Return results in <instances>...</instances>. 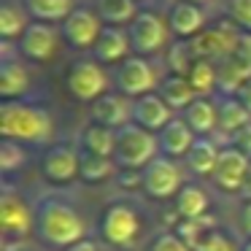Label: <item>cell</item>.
Listing matches in <instances>:
<instances>
[{"instance_id":"1","label":"cell","mask_w":251,"mask_h":251,"mask_svg":"<svg viewBox=\"0 0 251 251\" xmlns=\"http://www.w3.org/2000/svg\"><path fill=\"white\" fill-rule=\"evenodd\" d=\"M35 235L49 249L65 251L71 246L87 240L89 224L71 200H65L60 195H46L35 205Z\"/></svg>"},{"instance_id":"2","label":"cell","mask_w":251,"mask_h":251,"mask_svg":"<svg viewBox=\"0 0 251 251\" xmlns=\"http://www.w3.org/2000/svg\"><path fill=\"white\" fill-rule=\"evenodd\" d=\"M0 138L22 146H51L54 119L49 108L30 100H3L0 103Z\"/></svg>"},{"instance_id":"3","label":"cell","mask_w":251,"mask_h":251,"mask_svg":"<svg viewBox=\"0 0 251 251\" xmlns=\"http://www.w3.org/2000/svg\"><path fill=\"white\" fill-rule=\"evenodd\" d=\"M143 235V216L130 200H114L100 216V238L111 249H132Z\"/></svg>"},{"instance_id":"4","label":"cell","mask_w":251,"mask_h":251,"mask_svg":"<svg viewBox=\"0 0 251 251\" xmlns=\"http://www.w3.org/2000/svg\"><path fill=\"white\" fill-rule=\"evenodd\" d=\"M157 157H159L157 132L143 130L135 122H130V125H125L122 130H116L114 162L119 170H138V173H141V170Z\"/></svg>"},{"instance_id":"5","label":"cell","mask_w":251,"mask_h":251,"mask_svg":"<svg viewBox=\"0 0 251 251\" xmlns=\"http://www.w3.org/2000/svg\"><path fill=\"white\" fill-rule=\"evenodd\" d=\"M184 184H186L184 162L162 157V154H159L157 159H151V162L141 170V192L146 197H151V200H157V202L176 200V195L181 192Z\"/></svg>"},{"instance_id":"6","label":"cell","mask_w":251,"mask_h":251,"mask_svg":"<svg viewBox=\"0 0 251 251\" xmlns=\"http://www.w3.org/2000/svg\"><path fill=\"white\" fill-rule=\"evenodd\" d=\"M111 81H114V78L108 76L105 65H100L92 57L76 60L68 68V76H65V87H68V92H71V98L78 100V103H89V105L108 92Z\"/></svg>"},{"instance_id":"7","label":"cell","mask_w":251,"mask_h":251,"mask_svg":"<svg viewBox=\"0 0 251 251\" xmlns=\"http://www.w3.org/2000/svg\"><path fill=\"white\" fill-rule=\"evenodd\" d=\"M0 229H3V240H25L30 232H35V208L27 205L25 195L14 189L11 184H3V197H0Z\"/></svg>"},{"instance_id":"8","label":"cell","mask_w":251,"mask_h":251,"mask_svg":"<svg viewBox=\"0 0 251 251\" xmlns=\"http://www.w3.org/2000/svg\"><path fill=\"white\" fill-rule=\"evenodd\" d=\"M130 35V46L132 54L138 57H154L168 46L170 41V25L165 17H159L157 11H141L127 27Z\"/></svg>"},{"instance_id":"9","label":"cell","mask_w":251,"mask_h":251,"mask_svg":"<svg viewBox=\"0 0 251 251\" xmlns=\"http://www.w3.org/2000/svg\"><path fill=\"white\" fill-rule=\"evenodd\" d=\"M162 76L157 73V68L146 60V57H138V54H130L125 62H119L114 71V87L116 92H122L125 98L135 100V98H143L149 92H157Z\"/></svg>"},{"instance_id":"10","label":"cell","mask_w":251,"mask_h":251,"mask_svg":"<svg viewBox=\"0 0 251 251\" xmlns=\"http://www.w3.org/2000/svg\"><path fill=\"white\" fill-rule=\"evenodd\" d=\"M249 170H251L249 154H243L232 143H224L222 151H219V162L208 181L224 195H240L246 186V178H249Z\"/></svg>"},{"instance_id":"11","label":"cell","mask_w":251,"mask_h":251,"mask_svg":"<svg viewBox=\"0 0 251 251\" xmlns=\"http://www.w3.org/2000/svg\"><path fill=\"white\" fill-rule=\"evenodd\" d=\"M78 170H81V154L73 143H51L41 154V173L49 184H73V181H78Z\"/></svg>"},{"instance_id":"12","label":"cell","mask_w":251,"mask_h":251,"mask_svg":"<svg viewBox=\"0 0 251 251\" xmlns=\"http://www.w3.org/2000/svg\"><path fill=\"white\" fill-rule=\"evenodd\" d=\"M238 38H240V33L235 30V25L222 22V25H211V27H205L202 33H197L195 38L189 41V46H192L195 60L222 62V60H227V57L235 54Z\"/></svg>"},{"instance_id":"13","label":"cell","mask_w":251,"mask_h":251,"mask_svg":"<svg viewBox=\"0 0 251 251\" xmlns=\"http://www.w3.org/2000/svg\"><path fill=\"white\" fill-rule=\"evenodd\" d=\"M103 19L98 17V11L95 8H73L71 17L62 22L60 33H62V41H65L71 49H78V51H92L95 41L100 38V33H103Z\"/></svg>"},{"instance_id":"14","label":"cell","mask_w":251,"mask_h":251,"mask_svg":"<svg viewBox=\"0 0 251 251\" xmlns=\"http://www.w3.org/2000/svg\"><path fill=\"white\" fill-rule=\"evenodd\" d=\"M60 41H62V33L54 27V25L30 22V27L25 30V35L17 44V51L25 57V60L49 62L51 57L57 54V49H60Z\"/></svg>"},{"instance_id":"15","label":"cell","mask_w":251,"mask_h":251,"mask_svg":"<svg viewBox=\"0 0 251 251\" xmlns=\"http://www.w3.org/2000/svg\"><path fill=\"white\" fill-rule=\"evenodd\" d=\"M89 119L95 125H103L108 130H122L132 122V100L122 92H105L89 105Z\"/></svg>"},{"instance_id":"16","label":"cell","mask_w":251,"mask_h":251,"mask_svg":"<svg viewBox=\"0 0 251 251\" xmlns=\"http://www.w3.org/2000/svg\"><path fill=\"white\" fill-rule=\"evenodd\" d=\"M30 92V71L22 60L8 54V44H3V60H0V98L3 100H25Z\"/></svg>"},{"instance_id":"17","label":"cell","mask_w":251,"mask_h":251,"mask_svg":"<svg viewBox=\"0 0 251 251\" xmlns=\"http://www.w3.org/2000/svg\"><path fill=\"white\" fill-rule=\"evenodd\" d=\"M195 141H197V135L184 122V116H173V119L157 132L159 154H162V157H170V159H178V162H184V157L189 154V149L195 146Z\"/></svg>"},{"instance_id":"18","label":"cell","mask_w":251,"mask_h":251,"mask_svg":"<svg viewBox=\"0 0 251 251\" xmlns=\"http://www.w3.org/2000/svg\"><path fill=\"white\" fill-rule=\"evenodd\" d=\"M132 46H130V35H127L125 27H111L105 25L100 38L95 41L92 46V60H98L100 65H119L130 57Z\"/></svg>"},{"instance_id":"19","label":"cell","mask_w":251,"mask_h":251,"mask_svg":"<svg viewBox=\"0 0 251 251\" xmlns=\"http://www.w3.org/2000/svg\"><path fill=\"white\" fill-rule=\"evenodd\" d=\"M173 116H178V114H173V108L157 92H149L143 98L132 100V122L149 132H159Z\"/></svg>"},{"instance_id":"20","label":"cell","mask_w":251,"mask_h":251,"mask_svg":"<svg viewBox=\"0 0 251 251\" xmlns=\"http://www.w3.org/2000/svg\"><path fill=\"white\" fill-rule=\"evenodd\" d=\"M168 25H170V33L178 41H192L197 33L205 30V11L195 3H189V0H176L170 6Z\"/></svg>"},{"instance_id":"21","label":"cell","mask_w":251,"mask_h":251,"mask_svg":"<svg viewBox=\"0 0 251 251\" xmlns=\"http://www.w3.org/2000/svg\"><path fill=\"white\" fill-rule=\"evenodd\" d=\"M173 211L178 222H192V219H202L211 213V197L197 181H186L181 192L173 200Z\"/></svg>"},{"instance_id":"22","label":"cell","mask_w":251,"mask_h":251,"mask_svg":"<svg viewBox=\"0 0 251 251\" xmlns=\"http://www.w3.org/2000/svg\"><path fill=\"white\" fill-rule=\"evenodd\" d=\"M216 114H219V127L216 132L227 138H235L240 130L251 125V114L243 108L235 95H216Z\"/></svg>"},{"instance_id":"23","label":"cell","mask_w":251,"mask_h":251,"mask_svg":"<svg viewBox=\"0 0 251 251\" xmlns=\"http://www.w3.org/2000/svg\"><path fill=\"white\" fill-rule=\"evenodd\" d=\"M219 151H222V146L213 138H197L195 146L189 149V154L184 157V168L195 178H211L213 168L219 162Z\"/></svg>"},{"instance_id":"24","label":"cell","mask_w":251,"mask_h":251,"mask_svg":"<svg viewBox=\"0 0 251 251\" xmlns=\"http://www.w3.org/2000/svg\"><path fill=\"white\" fill-rule=\"evenodd\" d=\"M184 122L192 127L197 138H211L219 127V114H216V98H195V103L184 111Z\"/></svg>"},{"instance_id":"25","label":"cell","mask_w":251,"mask_h":251,"mask_svg":"<svg viewBox=\"0 0 251 251\" xmlns=\"http://www.w3.org/2000/svg\"><path fill=\"white\" fill-rule=\"evenodd\" d=\"M157 95L170 105V108H173V114H184L197 98V92L192 89L189 78L178 76V73H168V76H162V81H159V87H157Z\"/></svg>"},{"instance_id":"26","label":"cell","mask_w":251,"mask_h":251,"mask_svg":"<svg viewBox=\"0 0 251 251\" xmlns=\"http://www.w3.org/2000/svg\"><path fill=\"white\" fill-rule=\"evenodd\" d=\"M78 149L89 154H98V157H114L116 151V130H108L103 125H95L89 122L87 127H81L78 132Z\"/></svg>"},{"instance_id":"27","label":"cell","mask_w":251,"mask_h":251,"mask_svg":"<svg viewBox=\"0 0 251 251\" xmlns=\"http://www.w3.org/2000/svg\"><path fill=\"white\" fill-rule=\"evenodd\" d=\"M81 170H78V181L84 184H105V181L116 178L119 168H116L114 157H98V154H89V151H81Z\"/></svg>"},{"instance_id":"28","label":"cell","mask_w":251,"mask_h":251,"mask_svg":"<svg viewBox=\"0 0 251 251\" xmlns=\"http://www.w3.org/2000/svg\"><path fill=\"white\" fill-rule=\"evenodd\" d=\"M25 8L33 22L62 25L73 11V0H25Z\"/></svg>"},{"instance_id":"29","label":"cell","mask_w":251,"mask_h":251,"mask_svg":"<svg viewBox=\"0 0 251 251\" xmlns=\"http://www.w3.org/2000/svg\"><path fill=\"white\" fill-rule=\"evenodd\" d=\"M186 78L197 92V98H211L219 92V65L213 60H195Z\"/></svg>"},{"instance_id":"30","label":"cell","mask_w":251,"mask_h":251,"mask_svg":"<svg viewBox=\"0 0 251 251\" xmlns=\"http://www.w3.org/2000/svg\"><path fill=\"white\" fill-rule=\"evenodd\" d=\"M95 11L103 19V25H111V27H125V25L130 27V22L141 14L135 0H98Z\"/></svg>"},{"instance_id":"31","label":"cell","mask_w":251,"mask_h":251,"mask_svg":"<svg viewBox=\"0 0 251 251\" xmlns=\"http://www.w3.org/2000/svg\"><path fill=\"white\" fill-rule=\"evenodd\" d=\"M30 27V14L27 8H19L14 3H3L0 8V35H3V44H11L25 35V30Z\"/></svg>"},{"instance_id":"32","label":"cell","mask_w":251,"mask_h":251,"mask_svg":"<svg viewBox=\"0 0 251 251\" xmlns=\"http://www.w3.org/2000/svg\"><path fill=\"white\" fill-rule=\"evenodd\" d=\"M25 165H27V151H25V146L17 141L3 138V141H0V170H3V176L11 178V176L19 173Z\"/></svg>"},{"instance_id":"33","label":"cell","mask_w":251,"mask_h":251,"mask_svg":"<svg viewBox=\"0 0 251 251\" xmlns=\"http://www.w3.org/2000/svg\"><path fill=\"white\" fill-rule=\"evenodd\" d=\"M195 251H240V243H235V238L222 227H213L202 235V240L197 243Z\"/></svg>"},{"instance_id":"34","label":"cell","mask_w":251,"mask_h":251,"mask_svg":"<svg viewBox=\"0 0 251 251\" xmlns=\"http://www.w3.org/2000/svg\"><path fill=\"white\" fill-rule=\"evenodd\" d=\"M192 62H195V54H192L189 41H178V38H176V44L170 46V51H168V65H170V73L186 76V73H189V68H192Z\"/></svg>"},{"instance_id":"35","label":"cell","mask_w":251,"mask_h":251,"mask_svg":"<svg viewBox=\"0 0 251 251\" xmlns=\"http://www.w3.org/2000/svg\"><path fill=\"white\" fill-rule=\"evenodd\" d=\"M143 251H192V249L184 243V238H181L176 229H165V232L154 235V238L143 246Z\"/></svg>"},{"instance_id":"36","label":"cell","mask_w":251,"mask_h":251,"mask_svg":"<svg viewBox=\"0 0 251 251\" xmlns=\"http://www.w3.org/2000/svg\"><path fill=\"white\" fill-rule=\"evenodd\" d=\"M227 14L240 33H251V0H227Z\"/></svg>"},{"instance_id":"37","label":"cell","mask_w":251,"mask_h":251,"mask_svg":"<svg viewBox=\"0 0 251 251\" xmlns=\"http://www.w3.org/2000/svg\"><path fill=\"white\" fill-rule=\"evenodd\" d=\"M232 57H238V60L251 71V33H240L238 46H235V54Z\"/></svg>"},{"instance_id":"38","label":"cell","mask_w":251,"mask_h":251,"mask_svg":"<svg viewBox=\"0 0 251 251\" xmlns=\"http://www.w3.org/2000/svg\"><path fill=\"white\" fill-rule=\"evenodd\" d=\"M238 222H240V232H243V238H251V200L240 202Z\"/></svg>"},{"instance_id":"39","label":"cell","mask_w":251,"mask_h":251,"mask_svg":"<svg viewBox=\"0 0 251 251\" xmlns=\"http://www.w3.org/2000/svg\"><path fill=\"white\" fill-rule=\"evenodd\" d=\"M229 143H232V146H238L243 154H249V157H251V125L246 127V130H240V132H238V135H235Z\"/></svg>"},{"instance_id":"40","label":"cell","mask_w":251,"mask_h":251,"mask_svg":"<svg viewBox=\"0 0 251 251\" xmlns=\"http://www.w3.org/2000/svg\"><path fill=\"white\" fill-rule=\"evenodd\" d=\"M235 98H238L240 103H243V108L251 114V78H249V81H246L243 87L238 89V92H235Z\"/></svg>"},{"instance_id":"41","label":"cell","mask_w":251,"mask_h":251,"mask_svg":"<svg viewBox=\"0 0 251 251\" xmlns=\"http://www.w3.org/2000/svg\"><path fill=\"white\" fill-rule=\"evenodd\" d=\"M65 251H103L100 249L98 243H95V240H81V243H76V246H71V249H65Z\"/></svg>"},{"instance_id":"42","label":"cell","mask_w":251,"mask_h":251,"mask_svg":"<svg viewBox=\"0 0 251 251\" xmlns=\"http://www.w3.org/2000/svg\"><path fill=\"white\" fill-rule=\"evenodd\" d=\"M240 197H243V200H251V170H249V178H246V186H243V192H240Z\"/></svg>"},{"instance_id":"43","label":"cell","mask_w":251,"mask_h":251,"mask_svg":"<svg viewBox=\"0 0 251 251\" xmlns=\"http://www.w3.org/2000/svg\"><path fill=\"white\" fill-rule=\"evenodd\" d=\"M240 251H251V238H243V240H240Z\"/></svg>"},{"instance_id":"44","label":"cell","mask_w":251,"mask_h":251,"mask_svg":"<svg viewBox=\"0 0 251 251\" xmlns=\"http://www.w3.org/2000/svg\"><path fill=\"white\" fill-rule=\"evenodd\" d=\"M189 3H195V6H200V3H205V0H189Z\"/></svg>"}]
</instances>
